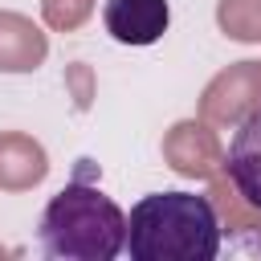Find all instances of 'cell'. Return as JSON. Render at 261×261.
<instances>
[{
    "mask_svg": "<svg viewBox=\"0 0 261 261\" xmlns=\"http://www.w3.org/2000/svg\"><path fill=\"white\" fill-rule=\"evenodd\" d=\"M102 20L118 45H155L167 33L171 8L167 0H106Z\"/></svg>",
    "mask_w": 261,
    "mask_h": 261,
    "instance_id": "8992f818",
    "label": "cell"
},
{
    "mask_svg": "<svg viewBox=\"0 0 261 261\" xmlns=\"http://www.w3.org/2000/svg\"><path fill=\"white\" fill-rule=\"evenodd\" d=\"M216 24L228 41L261 45V0H216Z\"/></svg>",
    "mask_w": 261,
    "mask_h": 261,
    "instance_id": "30bf717a",
    "label": "cell"
},
{
    "mask_svg": "<svg viewBox=\"0 0 261 261\" xmlns=\"http://www.w3.org/2000/svg\"><path fill=\"white\" fill-rule=\"evenodd\" d=\"M0 257H12V249H4V245H0Z\"/></svg>",
    "mask_w": 261,
    "mask_h": 261,
    "instance_id": "4fadbf2b",
    "label": "cell"
},
{
    "mask_svg": "<svg viewBox=\"0 0 261 261\" xmlns=\"http://www.w3.org/2000/svg\"><path fill=\"white\" fill-rule=\"evenodd\" d=\"M261 106V61H232L200 90V118L212 126H237Z\"/></svg>",
    "mask_w": 261,
    "mask_h": 261,
    "instance_id": "3957f363",
    "label": "cell"
},
{
    "mask_svg": "<svg viewBox=\"0 0 261 261\" xmlns=\"http://www.w3.org/2000/svg\"><path fill=\"white\" fill-rule=\"evenodd\" d=\"M126 249V212L86 179L65 184L41 212V253L53 261H114Z\"/></svg>",
    "mask_w": 261,
    "mask_h": 261,
    "instance_id": "7a4b0ae2",
    "label": "cell"
},
{
    "mask_svg": "<svg viewBox=\"0 0 261 261\" xmlns=\"http://www.w3.org/2000/svg\"><path fill=\"white\" fill-rule=\"evenodd\" d=\"M94 0H41V20L53 33H73L90 20Z\"/></svg>",
    "mask_w": 261,
    "mask_h": 261,
    "instance_id": "8fae6325",
    "label": "cell"
},
{
    "mask_svg": "<svg viewBox=\"0 0 261 261\" xmlns=\"http://www.w3.org/2000/svg\"><path fill=\"white\" fill-rule=\"evenodd\" d=\"M65 86H73V94H77V106H86L90 102V69L77 61L69 73H65Z\"/></svg>",
    "mask_w": 261,
    "mask_h": 261,
    "instance_id": "7c38bea8",
    "label": "cell"
},
{
    "mask_svg": "<svg viewBox=\"0 0 261 261\" xmlns=\"http://www.w3.org/2000/svg\"><path fill=\"white\" fill-rule=\"evenodd\" d=\"M220 241V212L208 192H151L126 216L135 261H216Z\"/></svg>",
    "mask_w": 261,
    "mask_h": 261,
    "instance_id": "6da1fadb",
    "label": "cell"
},
{
    "mask_svg": "<svg viewBox=\"0 0 261 261\" xmlns=\"http://www.w3.org/2000/svg\"><path fill=\"white\" fill-rule=\"evenodd\" d=\"M49 175L45 147L24 130H0V192H33Z\"/></svg>",
    "mask_w": 261,
    "mask_h": 261,
    "instance_id": "ba28073f",
    "label": "cell"
},
{
    "mask_svg": "<svg viewBox=\"0 0 261 261\" xmlns=\"http://www.w3.org/2000/svg\"><path fill=\"white\" fill-rule=\"evenodd\" d=\"M163 163L184 179H212L224 167V147L204 118H179L163 130Z\"/></svg>",
    "mask_w": 261,
    "mask_h": 261,
    "instance_id": "277c9868",
    "label": "cell"
},
{
    "mask_svg": "<svg viewBox=\"0 0 261 261\" xmlns=\"http://www.w3.org/2000/svg\"><path fill=\"white\" fill-rule=\"evenodd\" d=\"M208 196H212V204L220 212V232L228 237V245L237 253H245V257H261V208L245 204L224 175H212Z\"/></svg>",
    "mask_w": 261,
    "mask_h": 261,
    "instance_id": "9c48e42d",
    "label": "cell"
},
{
    "mask_svg": "<svg viewBox=\"0 0 261 261\" xmlns=\"http://www.w3.org/2000/svg\"><path fill=\"white\" fill-rule=\"evenodd\" d=\"M49 57L45 29L12 8H0V73H33Z\"/></svg>",
    "mask_w": 261,
    "mask_h": 261,
    "instance_id": "52a82bcc",
    "label": "cell"
},
{
    "mask_svg": "<svg viewBox=\"0 0 261 261\" xmlns=\"http://www.w3.org/2000/svg\"><path fill=\"white\" fill-rule=\"evenodd\" d=\"M224 179L245 204L261 208V106L237 122V135L224 151Z\"/></svg>",
    "mask_w": 261,
    "mask_h": 261,
    "instance_id": "5b68a950",
    "label": "cell"
}]
</instances>
